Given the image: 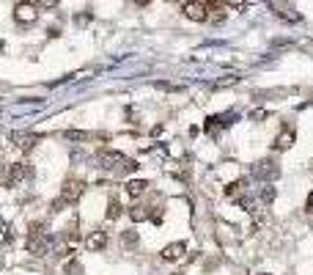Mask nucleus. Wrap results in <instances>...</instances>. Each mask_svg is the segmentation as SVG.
<instances>
[{"mask_svg": "<svg viewBox=\"0 0 313 275\" xmlns=\"http://www.w3.org/2000/svg\"><path fill=\"white\" fill-rule=\"evenodd\" d=\"M118 215H121V204L113 198V201H110V206H107V220H115Z\"/></svg>", "mask_w": 313, "mask_h": 275, "instance_id": "dca6fc26", "label": "nucleus"}, {"mask_svg": "<svg viewBox=\"0 0 313 275\" xmlns=\"http://www.w3.org/2000/svg\"><path fill=\"white\" fill-rule=\"evenodd\" d=\"M184 251H187L184 242H171V245L165 248V251H162V259H165V261H176V259L184 256Z\"/></svg>", "mask_w": 313, "mask_h": 275, "instance_id": "1a4fd4ad", "label": "nucleus"}, {"mask_svg": "<svg viewBox=\"0 0 313 275\" xmlns=\"http://www.w3.org/2000/svg\"><path fill=\"white\" fill-rule=\"evenodd\" d=\"M99 165L105 171H121V173L138 171V163H135V160H127L124 154H118V151H102L99 154Z\"/></svg>", "mask_w": 313, "mask_h": 275, "instance_id": "f03ea898", "label": "nucleus"}, {"mask_svg": "<svg viewBox=\"0 0 313 275\" xmlns=\"http://www.w3.org/2000/svg\"><path fill=\"white\" fill-rule=\"evenodd\" d=\"M30 168L28 165H9V168L3 171V187H14L22 176H28Z\"/></svg>", "mask_w": 313, "mask_h": 275, "instance_id": "423d86ee", "label": "nucleus"}, {"mask_svg": "<svg viewBox=\"0 0 313 275\" xmlns=\"http://www.w3.org/2000/svg\"><path fill=\"white\" fill-rule=\"evenodd\" d=\"M64 272H66V275H83V267H80V261H69Z\"/></svg>", "mask_w": 313, "mask_h": 275, "instance_id": "a211bd4d", "label": "nucleus"}, {"mask_svg": "<svg viewBox=\"0 0 313 275\" xmlns=\"http://www.w3.org/2000/svg\"><path fill=\"white\" fill-rule=\"evenodd\" d=\"M14 19H17V22H22V25L36 22V19H39V9H36V3H17V9H14Z\"/></svg>", "mask_w": 313, "mask_h": 275, "instance_id": "39448f33", "label": "nucleus"}, {"mask_svg": "<svg viewBox=\"0 0 313 275\" xmlns=\"http://www.w3.org/2000/svg\"><path fill=\"white\" fill-rule=\"evenodd\" d=\"M242 190H244V182L239 179V182H231V185L226 187V196H228V198H234V196L239 198V196H242Z\"/></svg>", "mask_w": 313, "mask_h": 275, "instance_id": "ddd939ff", "label": "nucleus"}, {"mask_svg": "<svg viewBox=\"0 0 313 275\" xmlns=\"http://www.w3.org/2000/svg\"><path fill=\"white\" fill-rule=\"evenodd\" d=\"M83 190H85V185L80 179H66L64 187H60V196L52 201V212H60L64 206H72L74 201L83 196Z\"/></svg>", "mask_w": 313, "mask_h": 275, "instance_id": "f257e3e1", "label": "nucleus"}, {"mask_svg": "<svg viewBox=\"0 0 313 275\" xmlns=\"http://www.w3.org/2000/svg\"><path fill=\"white\" fill-rule=\"evenodd\" d=\"M64 138H66V140H88V138H93V135H88V132H80V130H66Z\"/></svg>", "mask_w": 313, "mask_h": 275, "instance_id": "2eb2a0df", "label": "nucleus"}, {"mask_svg": "<svg viewBox=\"0 0 313 275\" xmlns=\"http://www.w3.org/2000/svg\"><path fill=\"white\" fill-rule=\"evenodd\" d=\"M129 218H132L135 223H140V220H146V218H148L146 206H132V209H129Z\"/></svg>", "mask_w": 313, "mask_h": 275, "instance_id": "4468645a", "label": "nucleus"}, {"mask_svg": "<svg viewBox=\"0 0 313 275\" xmlns=\"http://www.w3.org/2000/svg\"><path fill=\"white\" fill-rule=\"evenodd\" d=\"M146 187H148V182H143V179H135V182L127 185V193H129L132 198H138V196H143V193H146Z\"/></svg>", "mask_w": 313, "mask_h": 275, "instance_id": "f8f14e48", "label": "nucleus"}, {"mask_svg": "<svg viewBox=\"0 0 313 275\" xmlns=\"http://www.w3.org/2000/svg\"><path fill=\"white\" fill-rule=\"evenodd\" d=\"M42 229H44L42 223H33V226H30V234H28V251L33 253V256H44V253H50L52 239H50V234H44Z\"/></svg>", "mask_w": 313, "mask_h": 275, "instance_id": "7ed1b4c3", "label": "nucleus"}, {"mask_svg": "<svg viewBox=\"0 0 313 275\" xmlns=\"http://www.w3.org/2000/svg\"><path fill=\"white\" fill-rule=\"evenodd\" d=\"M234 83H239V77H223L214 83V88H226V85H234Z\"/></svg>", "mask_w": 313, "mask_h": 275, "instance_id": "6ab92c4d", "label": "nucleus"}, {"mask_svg": "<svg viewBox=\"0 0 313 275\" xmlns=\"http://www.w3.org/2000/svg\"><path fill=\"white\" fill-rule=\"evenodd\" d=\"M253 176L256 179H272V176H277V165L272 163V160H261V163L253 168Z\"/></svg>", "mask_w": 313, "mask_h": 275, "instance_id": "6e6552de", "label": "nucleus"}, {"mask_svg": "<svg viewBox=\"0 0 313 275\" xmlns=\"http://www.w3.org/2000/svg\"><path fill=\"white\" fill-rule=\"evenodd\" d=\"M121 242L129 245V248H135V245H138V234H135V231H124V234H121Z\"/></svg>", "mask_w": 313, "mask_h": 275, "instance_id": "f3484780", "label": "nucleus"}, {"mask_svg": "<svg viewBox=\"0 0 313 275\" xmlns=\"http://www.w3.org/2000/svg\"><path fill=\"white\" fill-rule=\"evenodd\" d=\"M60 0H36V6H42V9H55Z\"/></svg>", "mask_w": 313, "mask_h": 275, "instance_id": "412c9836", "label": "nucleus"}, {"mask_svg": "<svg viewBox=\"0 0 313 275\" xmlns=\"http://www.w3.org/2000/svg\"><path fill=\"white\" fill-rule=\"evenodd\" d=\"M85 245H88V251H102V248L107 245V234H105V231L91 234V237L85 239Z\"/></svg>", "mask_w": 313, "mask_h": 275, "instance_id": "9b49d317", "label": "nucleus"}, {"mask_svg": "<svg viewBox=\"0 0 313 275\" xmlns=\"http://www.w3.org/2000/svg\"><path fill=\"white\" fill-rule=\"evenodd\" d=\"M11 140L19 146V149H33L36 146L39 135H28V132H17V135H11Z\"/></svg>", "mask_w": 313, "mask_h": 275, "instance_id": "9d476101", "label": "nucleus"}, {"mask_svg": "<svg viewBox=\"0 0 313 275\" xmlns=\"http://www.w3.org/2000/svg\"><path fill=\"white\" fill-rule=\"evenodd\" d=\"M181 11H184V17L193 19V22H206V17H209L206 3H201V0H187Z\"/></svg>", "mask_w": 313, "mask_h": 275, "instance_id": "20e7f679", "label": "nucleus"}, {"mask_svg": "<svg viewBox=\"0 0 313 275\" xmlns=\"http://www.w3.org/2000/svg\"><path fill=\"white\" fill-rule=\"evenodd\" d=\"M244 3H247V0H226V6H228V9H236V11L244 9Z\"/></svg>", "mask_w": 313, "mask_h": 275, "instance_id": "aec40b11", "label": "nucleus"}, {"mask_svg": "<svg viewBox=\"0 0 313 275\" xmlns=\"http://www.w3.org/2000/svg\"><path fill=\"white\" fill-rule=\"evenodd\" d=\"M250 118H253V121H261V118H267V113H264V110H253V113H250Z\"/></svg>", "mask_w": 313, "mask_h": 275, "instance_id": "4be33fe9", "label": "nucleus"}, {"mask_svg": "<svg viewBox=\"0 0 313 275\" xmlns=\"http://www.w3.org/2000/svg\"><path fill=\"white\" fill-rule=\"evenodd\" d=\"M151 0H135V6H148Z\"/></svg>", "mask_w": 313, "mask_h": 275, "instance_id": "b1692460", "label": "nucleus"}, {"mask_svg": "<svg viewBox=\"0 0 313 275\" xmlns=\"http://www.w3.org/2000/svg\"><path fill=\"white\" fill-rule=\"evenodd\" d=\"M305 209H313V193L308 196V204H305Z\"/></svg>", "mask_w": 313, "mask_h": 275, "instance_id": "5701e85b", "label": "nucleus"}, {"mask_svg": "<svg viewBox=\"0 0 313 275\" xmlns=\"http://www.w3.org/2000/svg\"><path fill=\"white\" fill-rule=\"evenodd\" d=\"M294 140H297V132L289 127V130H283L280 135L275 138V143H272V149H275V151H286V149H291V146H294Z\"/></svg>", "mask_w": 313, "mask_h": 275, "instance_id": "0eeeda50", "label": "nucleus"}]
</instances>
